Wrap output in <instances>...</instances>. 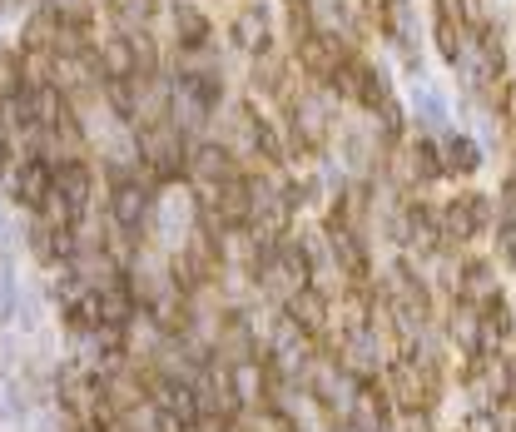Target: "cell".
Here are the masks:
<instances>
[{
    "mask_svg": "<svg viewBox=\"0 0 516 432\" xmlns=\"http://www.w3.org/2000/svg\"><path fill=\"white\" fill-rule=\"evenodd\" d=\"M383 383L397 413H437L447 398V373L427 358H397L383 368Z\"/></svg>",
    "mask_w": 516,
    "mask_h": 432,
    "instance_id": "cell-1",
    "label": "cell"
},
{
    "mask_svg": "<svg viewBox=\"0 0 516 432\" xmlns=\"http://www.w3.org/2000/svg\"><path fill=\"white\" fill-rule=\"evenodd\" d=\"M229 45L239 55H249V60L278 50V25H273V5L268 0H239L229 10Z\"/></svg>",
    "mask_w": 516,
    "mask_h": 432,
    "instance_id": "cell-2",
    "label": "cell"
},
{
    "mask_svg": "<svg viewBox=\"0 0 516 432\" xmlns=\"http://www.w3.org/2000/svg\"><path fill=\"white\" fill-rule=\"evenodd\" d=\"M293 65H298V75L308 80V85H328L333 75H338V65L353 55V45L348 40H338L333 30H308L303 40H293Z\"/></svg>",
    "mask_w": 516,
    "mask_h": 432,
    "instance_id": "cell-3",
    "label": "cell"
},
{
    "mask_svg": "<svg viewBox=\"0 0 516 432\" xmlns=\"http://www.w3.org/2000/svg\"><path fill=\"white\" fill-rule=\"evenodd\" d=\"M283 313H288L323 353H333V298H328L323 288H313V284L298 288V293L283 303Z\"/></svg>",
    "mask_w": 516,
    "mask_h": 432,
    "instance_id": "cell-4",
    "label": "cell"
},
{
    "mask_svg": "<svg viewBox=\"0 0 516 432\" xmlns=\"http://www.w3.org/2000/svg\"><path fill=\"white\" fill-rule=\"evenodd\" d=\"M5 189H10V199H15L20 209L35 214V209L55 194V164L40 159V154H20L15 169H10V179H5Z\"/></svg>",
    "mask_w": 516,
    "mask_h": 432,
    "instance_id": "cell-5",
    "label": "cell"
},
{
    "mask_svg": "<svg viewBox=\"0 0 516 432\" xmlns=\"http://www.w3.org/2000/svg\"><path fill=\"white\" fill-rule=\"evenodd\" d=\"M234 174H244V159L224 140L204 135V140L189 144V174H184V184H224Z\"/></svg>",
    "mask_w": 516,
    "mask_h": 432,
    "instance_id": "cell-6",
    "label": "cell"
},
{
    "mask_svg": "<svg viewBox=\"0 0 516 432\" xmlns=\"http://www.w3.org/2000/svg\"><path fill=\"white\" fill-rule=\"evenodd\" d=\"M348 423L363 432H383L397 423V408H392V393H387L383 378H368V383H353V398H348Z\"/></svg>",
    "mask_w": 516,
    "mask_h": 432,
    "instance_id": "cell-7",
    "label": "cell"
},
{
    "mask_svg": "<svg viewBox=\"0 0 516 432\" xmlns=\"http://www.w3.org/2000/svg\"><path fill=\"white\" fill-rule=\"evenodd\" d=\"M134 130H149V125H164L169 120V105H174V75L169 70H154V75H134Z\"/></svg>",
    "mask_w": 516,
    "mask_h": 432,
    "instance_id": "cell-8",
    "label": "cell"
},
{
    "mask_svg": "<svg viewBox=\"0 0 516 432\" xmlns=\"http://www.w3.org/2000/svg\"><path fill=\"white\" fill-rule=\"evenodd\" d=\"M373 75H378V60L368 55V50H353L343 65H338V75L328 80V90H333V100L343 105V110H363V95H368V85H373Z\"/></svg>",
    "mask_w": 516,
    "mask_h": 432,
    "instance_id": "cell-9",
    "label": "cell"
},
{
    "mask_svg": "<svg viewBox=\"0 0 516 432\" xmlns=\"http://www.w3.org/2000/svg\"><path fill=\"white\" fill-rule=\"evenodd\" d=\"M55 194L70 199L80 214H90V204L100 194V164L95 159H60L55 164Z\"/></svg>",
    "mask_w": 516,
    "mask_h": 432,
    "instance_id": "cell-10",
    "label": "cell"
},
{
    "mask_svg": "<svg viewBox=\"0 0 516 432\" xmlns=\"http://www.w3.org/2000/svg\"><path fill=\"white\" fill-rule=\"evenodd\" d=\"M144 318V308H139V298H134V288H129V274L125 279H115V284L95 288V323L100 328H134Z\"/></svg>",
    "mask_w": 516,
    "mask_h": 432,
    "instance_id": "cell-11",
    "label": "cell"
},
{
    "mask_svg": "<svg viewBox=\"0 0 516 432\" xmlns=\"http://www.w3.org/2000/svg\"><path fill=\"white\" fill-rule=\"evenodd\" d=\"M457 259H462V284H457V298H462V303H477V308H482V303H492L497 293H507V288H502V274H497V259L467 254V249H462Z\"/></svg>",
    "mask_w": 516,
    "mask_h": 432,
    "instance_id": "cell-12",
    "label": "cell"
},
{
    "mask_svg": "<svg viewBox=\"0 0 516 432\" xmlns=\"http://www.w3.org/2000/svg\"><path fill=\"white\" fill-rule=\"evenodd\" d=\"M437 154H442V179H472L482 169V144L467 130H442L437 135Z\"/></svg>",
    "mask_w": 516,
    "mask_h": 432,
    "instance_id": "cell-13",
    "label": "cell"
},
{
    "mask_svg": "<svg viewBox=\"0 0 516 432\" xmlns=\"http://www.w3.org/2000/svg\"><path fill=\"white\" fill-rule=\"evenodd\" d=\"M373 15L378 40L397 45V40H417V0H363Z\"/></svg>",
    "mask_w": 516,
    "mask_h": 432,
    "instance_id": "cell-14",
    "label": "cell"
},
{
    "mask_svg": "<svg viewBox=\"0 0 516 432\" xmlns=\"http://www.w3.org/2000/svg\"><path fill=\"white\" fill-rule=\"evenodd\" d=\"M60 35H65V25H60V15L45 10V5H35V10L20 20V50H25V55H55V50H60Z\"/></svg>",
    "mask_w": 516,
    "mask_h": 432,
    "instance_id": "cell-15",
    "label": "cell"
},
{
    "mask_svg": "<svg viewBox=\"0 0 516 432\" xmlns=\"http://www.w3.org/2000/svg\"><path fill=\"white\" fill-rule=\"evenodd\" d=\"M95 55H100V80H134L139 65H134V45H129V30H110L95 40Z\"/></svg>",
    "mask_w": 516,
    "mask_h": 432,
    "instance_id": "cell-16",
    "label": "cell"
},
{
    "mask_svg": "<svg viewBox=\"0 0 516 432\" xmlns=\"http://www.w3.org/2000/svg\"><path fill=\"white\" fill-rule=\"evenodd\" d=\"M100 10L115 30H149L159 20L164 0H100Z\"/></svg>",
    "mask_w": 516,
    "mask_h": 432,
    "instance_id": "cell-17",
    "label": "cell"
},
{
    "mask_svg": "<svg viewBox=\"0 0 516 432\" xmlns=\"http://www.w3.org/2000/svg\"><path fill=\"white\" fill-rule=\"evenodd\" d=\"M407 154H412V179L417 189H432L442 184V154H437V135H407Z\"/></svg>",
    "mask_w": 516,
    "mask_h": 432,
    "instance_id": "cell-18",
    "label": "cell"
},
{
    "mask_svg": "<svg viewBox=\"0 0 516 432\" xmlns=\"http://www.w3.org/2000/svg\"><path fill=\"white\" fill-rule=\"evenodd\" d=\"M457 199H462L467 219L477 224V234H492V229H497V199H492V194H482V189H457Z\"/></svg>",
    "mask_w": 516,
    "mask_h": 432,
    "instance_id": "cell-19",
    "label": "cell"
},
{
    "mask_svg": "<svg viewBox=\"0 0 516 432\" xmlns=\"http://www.w3.org/2000/svg\"><path fill=\"white\" fill-rule=\"evenodd\" d=\"M25 95V65H20V50H0V100H15Z\"/></svg>",
    "mask_w": 516,
    "mask_h": 432,
    "instance_id": "cell-20",
    "label": "cell"
},
{
    "mask_svg": "<svg viewBox=\"0 0 516 432\" xmlns=\"http://www.w3.org/2000/svg\"><path fill=\"white\" fill-rule=\"evenodd\" d=\"M512 373H516V358H512Z\"/></svg>",
    "mask_w": 516,
    "mask_h": 432,
    "instance_id": "cell-21",
    "label": "cell"
},
{
    "mask_svg": "<svg viewBox=\"0 0 516 432\" xmlns=\"http://www.w3.org/2000/svg\"><path fill=\"white\" fill-rule=\"evenodd\" d=\"M383 432H392V428H383Z\"/></svg>",
    "mask_w": 516,
    "mask_h": 432,
    "instance_id": "cell-22",
    "label": "cell"
}]
</instances>
